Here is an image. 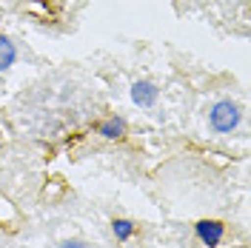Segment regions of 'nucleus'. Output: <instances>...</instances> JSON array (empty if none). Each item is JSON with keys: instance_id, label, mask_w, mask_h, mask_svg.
<instances>
[{"instance_id": "obj_3", "label": "nucleus", "mask_w": 251, "mask_h": 248, "mask_svg": "<svg viewBox=\"0 0 251 248\" xmlns=\"http://www.w3.org/2000/svg\"><path fill=\"white\" fill-rule=\"evenodd\" d=\"M131 97H134V103L137 106H151L154 103V97H157V89H154V83H137L134 89H131Z\"/></svg>"}, {"instance_id": "obj_7", "label": "nucleus", "mask_w": 251, "mask_h": 248, "mask_svg": "<svg viewBox=\"0 0 251 248\" xmlns=\"http://www.w3.org/2000/svg\"><path fill=\"white\" fill-rule=\"evenodd\" d=\"M60 248H89L86 243H80V240H69V243H63Z\"/></svg>"}, {"instance_id": "obj_1", "label": "nucleus", "mask_w": 251, "mask_h": 248, "mask_svg": "<svg viewBox=\"0 0 251 248\" xmlns=\"http://www.w3.org/2000/svg\"><path fill=\"white\" fill-rule=\"evenodd\" d=\"M237 123H240V109H237L231 100H223V103L214 106V111H211V125L217 131H231V128H237Z\"/></svg>"}, {"instance_id": "obj_5", "label": "nucleus", "mask_w": 251, "mask_h": 248, "mask_svg": "<svg viewBox=\"0 0 251 248\" xmlns=\"http://www.w3.org/2000/svg\"><path fill=\"white\" fill-rule=\"evenodd\" d=\"M123 120H109V123H103L100 125V134H103V137H120V134H123Z\"/></svg>"}, {"instance_id": "obj_2", "label": "nucleus", "mask_w": 251, "mask_h": 248, "mask_svg": "<svg viewBox=\"0 0 251 248\" xmlns=\"http://www.w3.org/2000/svg\"><path fill=\"white\" fill-rule=\"evenodd\" d=\"M197 234H200V240L208 248H214L223 240V225L214 223V220H203V223H197Z\"/></svg>"}, {"instance_id": "obj_4", "label": "nucleus", "mask_w": 251, "mask_h": 248, "mask_svg": "<svg viewBox=\"0 0 251 248\" xmlns=\"http://www.w3.org/2000/svg\"><path fill=\"white\" fill-rule=\"evenodd\" d=\"M15 60H17L15 43H12L9 37H3V34H0V72H3V69H9Z\"/></svg>"}, {"instance_id": "obj_6", "label": "nucleus", "mask_w": 251, "mask_h": 248, "mask_svg": "<svg viewBox=\"0 0 251 248\" xmlns=\"http://www.w3.org/2000/svg\"><path fill=\"white\" fill-rule=\"evenodd\" d=\"M131 231H134V228H131V223H128V220H117V223H114V234H117L120 240H128Z\"/></svg>"}]
</instances>
